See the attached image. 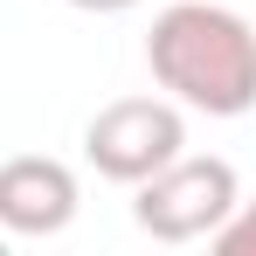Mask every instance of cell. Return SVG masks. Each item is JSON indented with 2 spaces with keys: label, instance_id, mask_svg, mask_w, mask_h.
<instances>
[{
  "label": "cell",
  "instance_id": "6da1fadb",
  "mask_svg": "<svg viewBox=\"0 0 256 256\" xmlns=\"http://www.w3.org/2000/svg\"><path fill=\"white\" fill-rule=\"evenodd\" d=\"M146 70L180 111L242 118L256 111V21L222 0H173L152 14Z\"/></svg>",
  "mask_w": 256,
  "mask_h": 256
},
{
  "label": "cell",
  "instance_id": "277c9868",
  "mask_svg": "<svg viewBox=\"0 0 256 256\" xmlns=\"http://www.w3.org/2000/svg\"><path fill=\"white\" fill-rule=\"evenodd\" d=\"M76 173L62 166V160H48V152H14V160H0V228L7 236H28V242H42V236H62L70 222H76Z\"/></svg>",
  "mask_w": 256,
  "mask_h": 256
},
{
  "label": "cell",
  "instance_id": "5b68a950",
  "mask_svg": "<svg viewBox=\"0 0 256 256\" xmlns=\"http://www.w3.org/2000/svg\"><path fill=\"white\" fill-rule=\"evenodd\" d=\"M222 256H256V201H236V214L208 236Z\"/></svg>",
  "mask_w": 256,
  "mask_h": 256
},
{
  "label": "cell",
  "instance_id": "52a82bcc",
  "mask_svg": "<svg viewBox=\"0 0 256 256\" xmlns=\"http://www.w3.org/2000/svg\"><path fill=\"white\" fill-rule=\"evenodd\" d=\"M0 250H7V228H0Z\"/></svg>",
  "mask_w": 256,
  "mask_h": 256
},
{
  "label": "cell",
  "instance_id": "8992f818",
  "mask_svg": "<svg viewBox=\"0 0 256 256\" xmlns=\"http://www.w3.org/2000/svg\"><path fill=\"white\" fill-rule=\"evenodd\" d=\"M70 7H84V14H125V7H138V0H70Z\"/></svg>",
  "mask_w": 256,
  "mask_h": 256
},
{
  "label": "cell",
  "instance_id": "3957f363",
  "mask_svg": "<svg viewBox=\"0 0 256 256\" xmlns=\"http://www.w3.org/2000/svg\"><path fill=\"white\" fill-rule=\"evenodd\" d=\"M187 152V118L173 97H111L84 125V160L118 187H138Z\"/></svg>",
  "mask_w": 256,
  "mask_h": 256
},
{
  "label": "cell",
  "instance_id": "7a4b0ae2",
  "mask_svg": "<svg viewBox=\"0 0 256 256\" xmlns=\"http://www.w3.org/2000/svg\"><path fill=\"white\" fill-rule=\"evenodd\" d=\"M242 201V180L228 160L214 152H180L152 180H138V201H132V222L152 236V242H201L214 236Z\"/></svg>",
  "mask_w": 256,
  "mask_h": 256
}]
</instances>
